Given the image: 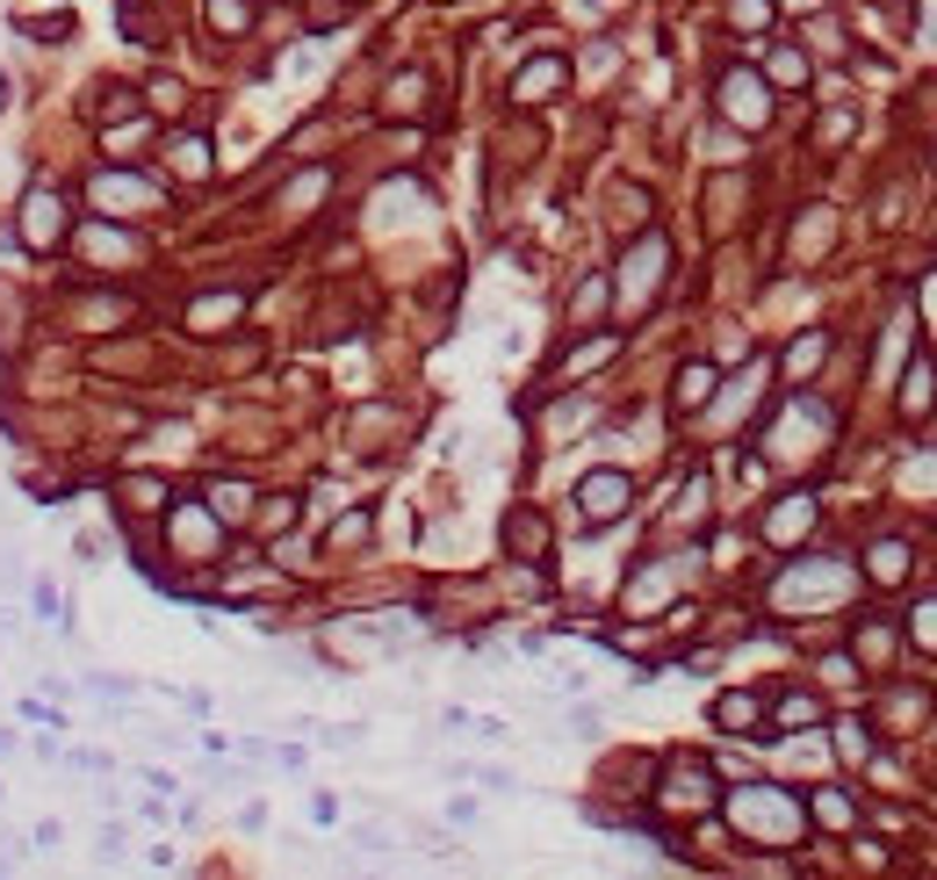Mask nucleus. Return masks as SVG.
I'll list each match as a JSON object with an SVG mask.
<instances>
[{
  "label": "nucleus",
  "instance_id": "12",
  "mask_svg": "<svg viewBox=\"0 0 937 880\" xmlns=\"http://www.w3.org/2000/svg\"><path fill=\"white\" fill-rule=\"evenodd\" d=\"M671 404H679V412H706V404H714V369H706V361H685Z\"/></svg>",
  "mask_w": 937,
  "mask_h": 880
},
{
  "label": "nucleus",
  "instance_id": "11",
  "mask_svg": "<svg viewBox=\"0 0 937 880\" xmlns=\"http://www.w3.org/2000/svg\"><path fill=\"white\" fill-rule=\"evenodd\" d=\"M808 527H816V498H779V506H772V520H764V535H772V541H801L808 535Z\"/></svg>",
  "mask_w": 937,
  "mask_h": 880
},
{
  "label": "nucleus",
  "instance_id": "15",
  "mask_svg": "<svg viewBox=\"0 0 937 880\" xmlns=\"http://www.w3.org/2000/svg\"><path fill=\"white\" fill-rule=\"evenodd\" d=\"M714 722H721V730H758V701H750V693H721Z\"/></svg>",
  "mask_w": 937,
  "mask_h": 880
},
{
  "label": "nucleus",
  "instance_id": "7",
  "mask_svg": "<svg viewBox=\"0 0 937 880\" xmlns=\"http://www.w3.org/2000/svg\"><path fill=\"white\" fill-rule=\"evenodd\" d=\"M930 412H937V361L916 354L901 369V419H930Z\"/></svg>",
  "mask_w": 937,
  "mask_h": 880
},
{
  "label": "nucleus",
  "instance_id": "16",
  "mask_svg": "<svg viewBox=\"0 0 937 880\" xmlns=\"http://www.w3.org/2000/svg\"><path fill=\"white\" fill-rule=\"evenodd\" d=\"M426 109V72H404V80H390V116H419Z\"/></svg>",
  "mask_w": 937,
  "mask_h": 880
},
{
  "label": "nucleus",
  "instance_id": "24",
  "mask_svg": "<svg viewBox=\"0 0 937 880\" xmlns=\"http://www.w3.org/2000/svg\"><path fill=\"white\" fill-rule=\"evenodd\" d=\"M858 657H895V628H880V620H872V628H858Z\"/></svg>",
  "mask_w": 937,
  "mask_h": 880
},
{
  "label": "nucleus",
  "instance_id": "32",
  "mask_svg": "<svg viewBox=\"0 0 937 880\" xmlns=\"http://www.w3.org/2000/svg\"><path fill=\"white\" fill-rule=\"evenodd\" d=\"M296 520V498H267V527H289Z\"/></svg>",
  "mask_w": 937,
  "mask_h": 880
},
{
  "label": "nucleus",
  "instance_id": "10",
  "mask_svg": "<svg viewBox=\"0 0 937 880\" xmlns=\"http://www.w3.org/2000/svg\"><path fill=\"white\" fill-rule=\"evenodd\" d=\"M563 80H570V66H563V58H534V66L513 80V101H527V109H534V101H541V95H556Z\"/></svg>",
  "mask_w": 937,
  "mask_h": 880
},
{
  "label": "nucleus",
  "instance_id": "29",
  "mask_svg": "<svg viewBox=\"0 0 937 880\" xmlns=\"http://www.w3.org/2000/svg\"><path fill=\"white\" fill-rule=\"evenodd\" d=\"M598 303H606V282H585V290H577V317H592Z\"/></svg>",
  "mask_w": 937,
  "mask_h": 880
},
{
  "label": "nucleus",
  "instance_id": "19",
  "mask_svg": "<svg viewBox=\"0 0 937 880\" xmlns=\"http://www.w3.org/2000/svg\"><path fill=\"white\" fill-rule=\"evenodd\" d=\"M887 715H895L901 730H916V722L930 715V693H909V686H901V693H887Z\"/></svg>",
  "mask_w": 937,
  "mask_h": 880
},
{
  "label": "nucleus",
  "instance_id": "26",
  "mask_svg": "<svg viewBox=\"0 0 937 880\" xmlns=\"http://www.w3.org/2000/svg\"><path fill=\"white\" fill-rule=\"evenodd\" d=\"M174 166H180V174H209V145L203 138H180L174 145Z\"/></svg>",
  "mask_w": 937,
  "mask_h": 880
},
{
  "label": "nucleus",
  "instance_id": "20",
  "mask_svg": "<svg viewBox=\"0 0 937 880\" xmlns=\"http://www.w3.org/2000/svg\"><path fill=\"white\" fill-rule=\"evenodd\" d=\"M909 643L937 657V599H916V614H909Z\"/></svg>",
  "mask_w": 937,
  "mask_h": 880
},
{
  "label": "nucleus",
  "instance_id": "3",
  "mask_svg": "<svg viewBox=\"0 0 937 880\" xmlns=\"http://www.w3.org/2000/svg\"><path fill=\"white\" fill-rule=\"evenodd\" d=\"M829 404L816 398H801V404H787L779 412V427H772V462H808V454H822V440H829Z\"/></svg>",
  "mask_w": 937,
  "mask_h": 880
},
{
  "label": "nucleus",
  "instance_id": "6",
  "mask_svg": "<svg viewBox=\"0 0 937 880\" xmlns=\"http://www.w3.org/2000/svg\"><path fill=\"white\" fill-rule=\"evenodd\" d=\"M721 116H729L735 130H764V124H772V101H764L758 72H721Z\"/></svg>",
  "mask_w": 937,
  "mask_h": 880
},
{
  "label": "nucleus",
  "instance_id": "1",
  "mask_svg": "<svg viewBox=\"0 0 937 880\" xmlns=\"http://www.w3.org/2000/svg\"><path fill=\"white\" fill-rule=\"evenodd\" d=\"M851 564H843V556H808V564H793L787 570V578H779L772 585V599L779 606H801V614H808V606H837V599H851Z\"/></svg>",
  "mask_w": 937,
  "mask_h": 880
},
{
  "label": "nucleus",
  "instance_id": "2",
  "mask_svg": "<svg viewBox=\"0 0 937 880\" xmlns=\"http://www.w3.org/2000/svg\"><path fill=\"white\" fill-rule=\"evenodd\" d=\"M729 815H735V830H750V838H772V844H787V838H801V801H787L779 786H743V794L729 801Z\"/></svg>",
  "mask_w": 937,
  "mask_h": 880
},
{
  "label": "nucleus",
  "instance_id": "31",
  "mask_svg": "<svg viewBox=\"0 0 937 880\" xmlns=\"http://www.w3.org/2000/svg\"><path fill=\"white\" fill-rule=\"evenodd\" d=\"M152 109L174 116V109H180V87H174V80H159V87H152Z\"/></svg>",
  "mask_w": 937,
  "mask_h": 880
},
{
  "label": "nucleus",
  "instance_id": "23",
  "mask_svg": "<svg viewBox=\"0 0 937 880\" xmlns=\"http://www.w3.org/2000/svg\"><path fill=\"white\" fill-rule=\"evenodd\" d=\"M238 311H245L238 296H209V303H195V311H188V325H232Z\"/></svg>",
  "mask_w": 937,
  "mask_h": 880
},
{
  "label": "nucleus",
  "instance_id": "21",
  "mask_svg": "<svg viewBox=\"0 0 937 880\" xmlns=\"http://www.w3.org/2000/svg\"><path fill=\"white\" fill-rule=\"evenodd\" d=\"M209 506H217V520H245V512H253V491H245V483H217Z\"/></svg>",
  "mask_w": 937,
  "mask_h": 880
},
{
  "label": "nucleus",
  "instance_id": "9",
  "mask_svg": "<svg viewBox=\"0 0 937 880\" xmlns=\"http://www.w3.org/2000/svg\"><path fill=\"white\" fill-rule=\"evenodd\" d=\"M706 801H714V794H706V772H700V765H679V772L664 780V809H671V815H700Z\"/></svg>",
  "mask_w": 937,
  "mask_h": 880
},
{
  "label": "nucleus",
  "instance_id": "5",
  "mask_svg": "<svg viewBox=\"0 0 937 880\" xmlns=\"http://www.w3.org/2000/svg\"><path fill=\"white\" fill-rule=\"evenodd\" d=\"M664 267H671V246H664V238H642V246L627 253V267H621V303H627V311H642V303L656 296Z\"/></svg>",
  "mask_w": 937,
  "mask_h": 880
},
{
  "label": "nucleus",
  "instance_id": "30",
  "mask_svg": "<svg viewBox=\"0 0 937 880\" xmlns=\"http://www.w3.org/2000/svg\"><path fill=\"white\" fill-rule=\"evenodd\" d=\"M764 14H772V8H764V0H735V22H743V29H758Z\"/></svg>",
  "mask_w": 937,
  "mask_h": 880
},
{
  "label": "nucleus",
  "instance_id": "17",
  "mask_svg": "<svg viewBox=\"0 0 937 880\" xmlns=\"http://www.w3.org/2000/svg\"><path fill=\"white\" fill-rule=\"evenodd\" d=\"M816 823H822V830H851V823H858V809L837 794V786H822V794H816Z\"/></svg>",
  "mask_w": 937,
  "mask_h": 880
},
{
  "label": "nucleus",
  "instance_id": "4",
  "mask_svg": "<svg viewBox=\"0 0 937 880\" xmlns=\"http://www.w3.org/2000/svg\"><path fill=\"white\" fill-rule=\"evenodd\" d=\"M577 506H585V527H606L635 506V483H627L621 469H592V477L577 483Z\"/></svg>",
  "mask_w": 937,
  "mask_h": 880
},
{
  "label": "nucleus",
  "instance_id": "18",
  "mask_svg": "<svg viewBox=\"0 0 937 880\" xmlns=\"http://www.w3.org/2000/svg\"><path fill=\"white\" fill-rule=\"evenodd\" d=\"M772 80H779V87H808V51L779 43V51H772Z\"/></svg>",
  "mask_w": 937,
  "mask_h": 880
},
{
  "label": "nucleus",
  "instance_id": "14",
  "mask_svg": "<svg viewBox=\"0 0 937 880\" xmlns=\"http://www.w3.org/2000/svg\"><path fill=\"white\" fill-rule=\"evenodd\" d=\"M822 354H829V332H801V340L787 346V375H816Z\"/></svg>",
  "mask_w": 937,
  "mask_h": 880
},
{
  "label": "nucleus",
  "instance_id": "28",
  "mask_svg": "<svg viewBox=\"0 0 937 880\" xmlns=\"http://www.w3.org/2000/svg\"><path fill=\"white\" fill-rule=\"evenodd\" d=\"M72 556H80L87 570H101V564H109V549H101V535H72Z\"/></svg>",
  "mask_w": 937,
  "mask_h": 880
},
{
  "label": "nucleus",
  "instance_id": "22",
  "mask_svg": "<svg viewBox=\"0 0 937 880\" xmlns=\"http://www.w3.org/2000/svg\"><path fill=\"white\" fill-rule=\"evenodd\" d=\"M837 751L851 757V765H866V757H872V730H866V722H837Z\"/></svg>",
  "mask_w": 937,
  "mask_h": 880
},
{
  "label": "nucleus",
  "instance_id": "8",
  "mask_svg": "<svg viewBox=\"0 0 937 880\" xmlns=\"http://www.w3.org/2000/svg\"><path fill=\"white\" fill-rule=\"evenodd\" d=\"M909 564H916V549H909L901 535H880V541L866 549V578H872V585H901V578H909Z\"/></svg>",
  "mask_w": 937,
  "mask_h": 880
},
{
  "label": "nucleus",
  "instance_id": "13",
  "mask_svg": "<svg viewBox=\"0 0 937 880\" xmlns=\"http://www.w3.org/2000/svg\"><path fill=\"white\" fill-rule=\"evenodd\" d=\"M613 346H621V340H613V332H598V340H585V346H577V354H563V383H570V375H585V369H598V361H613Z\"/></svg>",
  "mask_w": 937,
  "mask_h": 880
},
{
  "label": "nucleus",
  "instance_id": "27",
  "mask_svg": "<svg viewBox=\"0 0 937 880\" xmlns=\"http://www.w3.org/2000/svg\"><path fill=\"white\" fill-rule=\"evenodd\" d=\"M209 22H217V29H245L253 8H245V0H209Z\"/></svg>",
  "mask_w": 937,
  "mask_h": 880
},
{
  "label": "nucleus",
  "instance_id": "25",
  "mask_svg": "<svg viewBox=\"0 0 937 880\" xmlns=\"http://www.w3.org/2000/svg\"><path fill=\"white\" fill-rule=\"evenodd\" d=\"M822 707H816V693H787V701H779V722H787V730H801V722H816Z\"/></svg>",
  "mask_w": 937,
  "mask_h": 880
}]
</instances>
